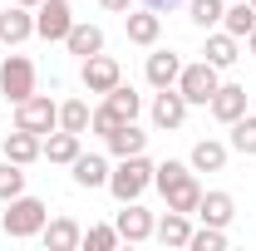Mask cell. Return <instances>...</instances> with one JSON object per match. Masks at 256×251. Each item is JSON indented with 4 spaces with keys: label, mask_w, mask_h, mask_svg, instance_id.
Returning <instances> with one entry per match:
<instances>
[{
    "label": "cell",
    "mask_w": 256,
    "mask_h": 251,
    "mask_svg": "<svg viewBox=\"0 0 256 251\" xmlns=\"http://www.w3.org/2000/svg\"><path fill=\"white\" fill-rule=\"evenodd\" d=\"M44 222H50V207H44L40 197H30V192H20V197H10V202H5L0 226H5V236L25 242V236H40V232H44Z\"/></svg>",
    "instance_id": "6da1fadb"
},
{
    "label": "cell",
    "mask_w": 256,
    "mask_h": 251,
    "mask_svg": "<svg viewBox=\"0 0 256 251\" xmlns=\"http://www.w3.org/2000/svg\"><path fill=\"white\" fill-rule=\"evenodd\" d=\"M148 182H153V162H148L143 153L118 158V168L108 172V192H114L118 202H138V197L148 192Z\"/></svg>",
    "instance_id": "7a4b0ae2"
},
{
    "label": "cell",
    "mask_w": 256,
    "mask_h": 251,
    "mask_svg": "<svg viewBox=\"0 0 256 251\" xmlns=\"http://www.w3.org/2000/svg\"><path fill=\"white\" fill-rule=\"evenodd\" d=\"M217 84H222V69H217V64H207V60L182 64V74H178V94L188 98V104H197V108H207V104H212Z\"/></svg>",
    "instance_id": "3957f363"
},
{
    "label": "cell",
    "mask_w": 256,
    "mask_h": 251,
    "mask_svg": "<svg viewBox=\"0 0 256 251\" xmlns=\"http://www.w3.org/2000/svg\"><path fill=\"white\" fill-rule=\"evenodd\" d=\"M15 128H25V133H54L60 128V104L50 94H30L25 104H15Z\"/></svg>",
    "instance_id": "277c9868"
},
{
    "label": "cell",
    "mask_w": 256,
    "mask_h": 251,
    "mask_svg": "<svg viewBox=\"0 0 256 251\" xmlns=\"http://www.w3.org/2000/svg\"><path fill=\"white\" fill-rule=\"evenodd\" d=\"M74 30V10L69 0H40L34 5V34L50 40V44H64V34Z\"/></svg>",
    "instance_id": "5b68a950"
},
{
    "label": "cell",
    "mask_w": 256,
    "mask_h": 251,
    "mask_svg": "<svg viewBox=\"0 0 256 251\" xmlns=\"http://www.w3.org/2000/svg\"><path fill=\"white\" fill-rule=\"evenodd\" d=\"M0 94L10 98V104H25L34 94V64L25 54H5L0 60Z\"/></svg>",
    "instance_id": "8992f818"
},
{
    "label": "cell",
    "mask_w": 256,
    "mask_h": 251,
    "mask_svg": "<svg viewBox=\"0 0 256 251\" xmlns=\"http://www.w3.org/2000/svg\"><path fill=\"white\" fill-rule=\"evenodd\" d=\"M162 197H168V212H197V202H202V182H197V172H178V178H172V182H168V188H158Z\"/></svg>",
    "instance_id": "52a82bcc"
},
{
    "label": "cell",
    "mask_w": 256,
    "mask_h": 251,
    "mask_svg": "<svg viewBox=\"0 0 256 251\" xmlns=\"http://www.w3.org/2000/svg\"><path fill=\"white\" fill-rule=\"evenodd\" d=\"M79 79H84V89H89V94H108V89L124 79V69H118V60H108V54L98 50V54L84 60V74H79Z\"/></svg>",
    "instance_id": "ba28073f"
},
{
    "label": "cell",
    "mask_w": 256,
    "mask_h": 251,
    "mask_svg": "<svg viewBox=\"0 0 256 251\" xmlns=\"http://www.w3.org/2000/svg\"><path fill=\"white\" fill-rule=\"evenodd\" d=\"M34 34V15H30V5H5L0 10V44H25Z\"/></svg>",
    "instance_id": "9c48e42d"
},
{
    "label": "cell",
    "mask_w": 256,
    "mask_h": 251,
    "mask_svg": "<svg viewBox=\"0 0 256 251\" xmlns=\"http://www.w3.org/2000/svg\"><path fill=\"white\" fill-rule=\"evenodd\" d=\"M124 30H128L133 44L148 50V44H158V34H162V15H158V10H148V5H143V10H128V15H124Z\"/></svg>",
    "instance_id": "30bf717a"
},
{
    "label": "cell",
    "mask_w": 256,
    "mask_h": 251,
    "mask_svg": "<svg viewBox=\"0 0 256 251\" xmlns=\"http://www.w3.org/2000/svg\"><path fill=\"white\" fill-rule=\"evenodd\" d=\"M207 108H212L217 124H236V118L246 114V89H242V84H217V94H212Z\"/></svg>",
    "instance_id": "8fae6325"
},
{
    "label": "cell",
    "mask_w": 256,
    "mask_h": 251,
    "mask_svg": "<svg viewBox=\"0 0 256 251\" xmlns=\"http://www.w3.org/2000/svg\"><path fill=\"white\" fill-rule=\"evenodd\" d=\"M114 226H118V236H124V242H148L158 222H153V212H148V207L124 202V212H118V222H114Z\"/></svg>",
    "instance_id": "7c38bea8"
},
{
    "label": "cell",
    "mask_w": 256,
    "mask_h": 251,
    "mask_svg": "<svg viewBox=\"0 0 256 251\" xmlns=\"http://www.w3.org/2000/svg\"><path fill=\"white\" fill-rule=\"evenodd\" d=\"M188 108H192V104L178 94V84H172V89H158V98H153V124H158V128H182Z\"/></svg>",
    "instance_id": "4fadbf2b"
},
{
    "label": "cell",
    "mask_w": 256,
    "mask_h": 251,
    "mask_svg": "<svg viewBox=\"0 0 256 251\" xmlns=\"http://www.w3.org/2000/svg\"><path fill=\"white\" fill-rule=\"evenodd\" d=\"M143 74H148V84H153V89H172V84H178V74H182V60H178L172 50H153L148 64H143Z\"/></svg>",
    "instance_id": "5bb4252c"
},
{
    "label": "cell",
    "mask_w": 256,
    "mask_h": 251,
    "mask_svg": "<svg viewBox=\"0 0 256 251\" xmlns=\"http://www.w3.org/2000/svg\"><path fill=\"white\" fill-rule=\"evenodd\" d=\"M226 153H232V148H226L222 138H197V143H192V172H222L226 168Z\"/></svg>",
    "instance_id": "9a60e30c"
},
{
    "label": "cell",
    "mask_w": 256,
    "mask_h": 251,
    "mask_svg": "<svg viewBox=\"0 0 256 251\" xmlns=\"http://www.w3.org/2000/svg\"><path fill=\"white\" fill-rule=\"evenodd\" d=\"M197 217L207 222V226H232V217H236V197H232V192H202Z\"/></svg>",
    "instance_id": "2e32d148"
},
{
    "label": "cell",
    "mask_w": 256,
    "mask_h": 251,
    "mask_svg": "<svg viewBox=\"0 0 256 251\" xmlns=\"http://www.w3.org/2000/svg\"><path fill=\"white\" fill-rule=\"evenodd\" d=\"M40 242H44L50 251H74L79 242H84V232H79V222H74V217H54V222H44Z\"/></svg>",
    "instance_id": "e0dca14e"
},
{
    "label": "cell",
    "mask_w": 256,
    "mask_h": 251,
    "mask_svg": "<svg viewBox=\"0 0 256 251\" xmlns=\"http://www.w3.org/2000/svg\"><path fill=\"white\" fill-rule=\"evenodd\" d=\"M69 168H74V182L79 188H108V172H114L108 158H98V153H79Z\"/></svg>",
    "instance_id": "ac0fdd59"
},
{
    "label": "cell",
    "mask_w": 256,
    "mask_h": 251,
    "mask_svg": "<svg viewBox=\"0 0 256 251\" xmlns=\"http://www.w3.org/2000/svg\"><path fill=\"white\" fill-rule=\"evenodd\" d=\"M5 158L20 162V168H30L34 158H44V138H40V133H25V128H15V133L5 138Z\"/></svg>",
    "instance_id": "d6986e66"
},
{
    "label": "cell",
    "mask_w": 256,
    "mask_h": 251,
    "mask_svg": "<svg viewBox=\"0 0 256 251\" xmlns=\"http://www.w3.org/2000/svg\"><path fill=\"white\" fill-rule=\"evenodd\" d=\"M104 143H108V153H114V158H133V153H143V148H148V133L128 118V124H118Z\"/></svg>",
    "instance_id": "ffe728a7"
},
{
    "label": "cell",
    "mask_w": 256,
    "mask_h": 251,
    "mask_svg": "<svg viewBox=\"0 0 256 251\" xmlns=\"http://www.w3.org/2000/svg\"><path fill=\"white\" fill-rule=\"evenodd\" d=\"M222 30H226V34H236V40H246V34L256 30V5H252V0H226V10H222Z\"/></svg>",
    "instance_id": "44dd1931"
},
{
    "label": "cell",
    "mask_w": 256,
    "mask_h": 251,
    "mask_svg": "<svg viewBox=\"0 0 256 251\" xmlns=\"http://www.w3.org/2000/svg\"><path fill=\"white\" fill-rule=\"evenodd\" d=\"M153 236H158L162 246H188L192 242V217L188 212H162V222L153 226Z\"/></svg>",
    "instance_id": "7402d4cb"
},
{
    "label": "cell",
    "mask_w": 256,
    "mask_h": 251,
    "mask_svg": "<svg viewBox=\"0 0 256 251\" xmlns=\"http://www.w3.org/2000/svg\"><path fill=\"white\" fill-rule=\"evenodd\" d=\"M64 50H69V54H79V60H89V54L104 50V30H98V25H79V20H74V30L64 34Z\"/></svg>",
    "instance_id": "603a6c76"
},
{
    "label": "cell",
    "mask_w": 256,
    "mask_h": 251,
    "mask_svg": "<svg viewBox=\"0 0 256 251\" xmlns=\"http://www.w3.org/2000/svg\"><path fill=\"white\" fill-rule=\"evenodd\" d=\"M79 153H84V148H79V133H69V128L44 133V158H50V162H64V168H69Z\"/></svg>",
    "instance_id": "cb8c5ba5"
},
{
    "label": "cell",
    "mask_w": 256,
    "mask_h": 251,
    "mask_svg": "<svg viewBox=\"0 0 256 251\" xmlns=\"http://www.w3.org/2000/svg\"><path fill=\"white\" fill-rule=\"evenodd\" d=\"M236 44H242L236 34L217 30V34H207V50H202V54H207V64H217V69H232V64L242 60V50H236Z\"/></svg>",
    "instance_id": "d4e9b609"
},
{
    "label": "cell",
    "mask_w": 256,
    "mask_h": 251,
    "mask_svg": "<svg viewBox=\"0 0 256 251\" xmlns=\"http://www.w3.org/2000/svg\"><path fill=\"white\" fill-rule=\"evenodd\" d=\"M104 104H108L118 118H138V114H143V94H133V84H124V79L104 94Z\"/></svg>",
    "instance_id": "484cf974"
},
{
    "label": "cell",
    "mask_w": 256,
    "mask_h": 251,
    "mask_svg": "<svg viewBox=\"0 0 256 251\" xmlns=\"http://www.w3.org/2000/svg\"><path fill=\"white\" fill-rule=\"evenodd\" d=\"M226 128H232L226 148H232V153H242V158H256V118H252V114H242L236 124H226Z\"/></svg>",
    "instance_id": "4316f807"
},
{
    "label": "cell",
    "mask_w": 256,
    "mask_h": 251,
    "mask_svg": "<svg viewBox=\"0 0 256 251\" xmlns=\"http://www.w3.org/2000/svg\"><path fill=\"white\" fill-rule=\"evenodd\" d=\"M89 118H94V108L84 104V98H64L60 104V128H69V133H89Z\"/></svg>",
    "instance_id": "83f0119b"
},
{
    "label": "cell",
    "mask_w": 256,
    "mask_h": 251,
    "mask_svg": "<svg viewBox=\"0 0 256 251\" xmlns=\"http://www.w3.org/2000/svg\"><path fill=\"white\" fill-rule=\"evenodd\" d=\"M188 20L197 25V30H217L222 25V10H226V0H188Z\"/></svg>",
    "instance_id": "f1b7e54d"
},
{
    "label": "cell",
    "mask_w": 256,
    "mask_h": 251,
    "mask_svg": "<svg viewBox=\"0 0 256 251\" xmlns=\"http://www.w3.org/2000/svg\"><path fill=\"white\" fill-rule=\"evenodd\" d=\"M20 192H25V168L5 158V162H0V202H10V197H20Z\"/></svg>",
    "instance_id": "f546056e"
},
{
    "label": "cell",
    "mask_w": 256,
    "mask_h": 251,
    "mask_svg": "<svg viewBox=\"0 0 256 251\" xmlns=\"http://www.w3.org/2000/svg\"><path fill=\"white\" fill-rule=\"evenodd\" d=\"M192 251H226V226H207L202 222V232H192Z\"/></svg>",
    "instance_id": "4dcf8cb0"
},
{
    "label": "cell",
    "mask_w": 256,
    "mask_h": 251,
    "mask_svg": "<svg viewBox=\"0 0 256 251\" xmlns=\"http://www.w3.org/2000/svg\"><path fill=\"white\" fill-rule=\"evenodd\" d=\"M118 242H124V236H118V226H89L79 246H89V251H114Z\"/></svg>",
    "instance_id": "1f68e13d"
},
{
    "label": "cell",
    "mask_w": 256,
    "mask_h": 251,
    "mask_svg": "<svg viewBox=\"0 0 256 251\" xmlns=\"http://www.w3.org/2000/svg\"><path fill=\"white\" fill-rule=\"evenodd\" d=\"M118 124H128V118H118V114H114L108 104H98V108H94V118H89V128H94L98 138H108V133H114Z\"/></svg>",
    "instance_id": "d6a6232c"
},
{
    "label": "cell",
    "mask_w": 256,
    "mask_h": 251,
    "mask_svg": "<svg viewBox=\"0 0 256 251\" xmlns=\"http://www.w3.org/2000/svg\"><path fill=\"white\" fill-rule=\"evenodd\" d=\"M98 5H104L108 15H128V5H133V0H98Z\"/></svg>",
    "instance_id": "836d02e7"
},
{
    "label": "cell",
    "mask_w": 256,
    "mask_h": 251,
    "mask_svg": "<svg viewBox=\"0 0 256 251\" xmlns=\"http://www.w3.org/2000/svg\"><path fill=\"white\" fill-rule=\"evenodd\" d=\"M143 5H148V10H158V15H162V10H178L182 0H143Z\"/></svg>",
    "instance_id": "e575fe53"
},
{
    "label": "cell",
    "mask_w": 256,
    "mask_h": 251,
    "mask_svg": "<svg viewBox=\"0 0 256 251\" xmlns=\"http://www.w3.org/2000/svg\"><path fill=\"white\" fill-rule=\"evenodd\" d=\"M246 50H252V54H256V30H252V34H246Z\"/></svg>",
    "instance_id": "d590c367"
},
{
    "label": "cell",
    "mask_w": 256,
    "mask_h": 251,
    "mask_svg": "<svg viewBox=\"0 0 256 251\" xmlns=\"http://www.w3.org/2000/svg\"><path fill=\"white\" fill-rule=\"evenodd\" d=\"M15 5H30V10H34V5H40V0H15Z\"/></svg>",
    "instance_id": "8d00e7d4"
},
{
    "label": "cell",
    "mask_w": 256,
    "mask_h": 251,
    "mask_svg": "<svg viewBox=\"0 0 256 251\" xmlns=\"http://www.w3.org/2000/svg\"><path fill=\"white\" fill-rule=\"evenodd\" d=\"M0 60H5V54H0Z\"/></svg>",
    "instance_id": "74e56055"
},
{
    "label": "cell",
    "mask_w": 256,
    "mask_h": 251,
    "mask_svg": "<svg viewBox=\"0 0 256 251\" xmlns=\"http://www.w3.org/2000/svg\"><path fill=\"white\" fill-rule=\"evenodd\" d=\"M252 5H256V0H252Z\"/></svg>",
    "instance_id": "f35d334b"
}]
</instances>
